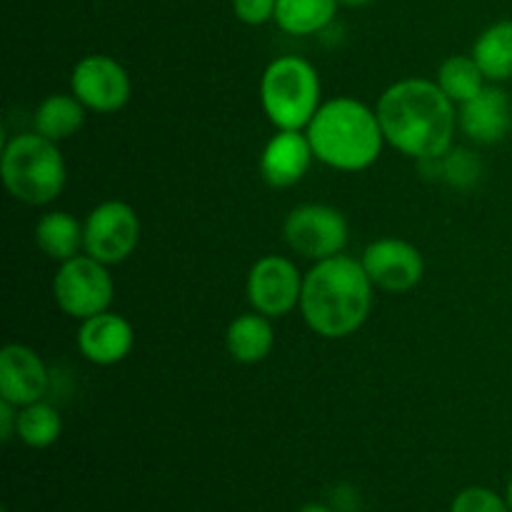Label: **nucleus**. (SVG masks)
Returning a JSON list of instances; mask_svg holds the SVG:
<instances>
[{
    "label": "nucleus",
    "mask_w": 512,
    "mask_h": 512,
    "mask_svg": "<svg viewBox=\"0 0 512 512\" xmlns=\"http://www.w3.org/2000/svg\"><path fill=\"white\" fill-rule=\"evenodd\" d=\"M313 158L315 153L308 133H303V130H278L260 153V178L270 188H293L305 178Z\"/></svg>",
    "instance_id": "ddd939ff"
},
{
    "label": "nucleus",
    "mask_w": 512,
    "mask_h": 512,
    "mask_svg": "<svg viewBox=\"0 0 512 512\" xmlns=\"http://www.w3.org/2000/svg\"><path fill=\"white\" fill-rule=\"evenodd\" d=\"M278 0H233V13L245 25H263L275 20Z\"/></svg>",
    "instance_id": "393cba45"
},
{
    "label": "nucleus",
    "mask_w": 512,
    "mask_h": 512,
    "mask_svg": "<svg viewBox=\"0 0 512 512\" xmlns=\"http://www.w3.org/2000/svg\"><path fill=\"white\" fill-rule=\"evenodd\" d=\"M485 73L480 65L475 63L473 55H450L438 70V80L435 83L443 88V93L453 100L455 105L468 103L470 98L485 88Z\"/></svg>",
    "instance_id": "4be33fe9"
},
{
    "label": "nucleus",
    "mask_w": 512,
    "mask_h": 512,
    "mask_svg": "<svg viewBox=\"0 0 512 512\" xmlns=\"http://www.w3.org/2000/svg\"><path fill=\"white\" fill-rule=\"evenodd\" d=\"M320 75L300 55H280L260 78V103L278 130L308 128L320 103Z\"/></svg>",
    "instance_id": "39448f33"
},
{
    "label": "nucleus",
    "mask_w": 512,
    "mask_h": 512,
    "mask_svg": "<svg viewBox=\"0 0 512 512\" xmlns=\"http://www.w3.org/2000/svg\"><path fill=\"white\" fill-rule=\"evenodd\" d=\"M50 373L33 348L10 343L0 350V398L25 408L48 395Z\"/></svg>",
    "instance_id": "f8f14e48"
},
{
    "label": "nucleus",
    "mask_w": 512,
    "mask_h": 512,
    "mask_svg": "<svg viewBox=\"0 0 512 512\" xmlns=\"http://www.w3.org/2000/svg\"><path fill=\"white\" fill-rule=\"evenodd\" d=\"M423 173H433V178L443 180L455 190H473L483 180V160L468 148H450L440 158L420 160Z\"/></svg>",
    "instance_id": "412c9836"
},
{
    "label": "nucleus",
    "mask_w": 512,
    "mask_h": 512,
    "mask_svg": "<svg viewBox=\"0 0 512 512\" xmlns=\"http://www.w3.org/2000/svg\"><path fill=\"white\" fill-rule=\"evenodd\" d=\"M285 243L308 260H325L340 255L348 245V220L338 208L320 203L298 205L283 223Z\"/></svg>",
    "instance_id": "0eeeda50"
},
{
    "label": "nucleus",
    "mask_w": 512,
    "mask_h": 512,
    "mask_svg": "<svg viewBox=\"0 0 512 512\" xmlns=\"http://www.w3.org/2000/svg\"><path fill=\"white\" fill-rule=\"evenodd\" d=\"M35 243L48 258L65 263L75 258L85 245V228L75 215L53 210V213H45L35 225Z\"/></svg>",
    "instance_id": "f3484780"
},
{
    "label": "nucleus",
    "mask_w": 512,
    "mask_h": 512,
    "mask_svg": "<svg viewBox=\"0 0 512 512\" xmlns=\"http://www.w3.org/2000/svg\"><path fill=\"white\" fill-rule=\"evenodd\" d=\"M303 278L293 260L265 255L248 273V300L253 310L268 318H283L300 305Z\"/></svg>",
    "instance_id": "9d476101"
},
{
    "label": "nucleus",
    "mask_w": 512,
    "mask_h": 512,
    "mask_svg": "<svg viewBox=\"0 0 512 512\" xmlns=\"http://www.w3.org/2000/svg\"><path fill=\"white\" fill-rule=\"evenodd\" d=\"M450 512H512L508 500L500 498L495 490L490 488H465L455 495Z\"/></svg>",
    "instance_id": "b1692460"
},
{
    "label": "nucleus",
    "mask_w": 512,
    "mask_h": 512,
    "mask_svg": "<svg viewBox=\"0 0 512 512\" xmlns=\"http://www.w3.org/2000/svg\"><path fill=\"white\" fill-rule=\"evenodd\" d=\"M340 0H278L275 23L290 35H318L333 25Z\"/></svg>",
    "instance_id": "6ab92c4d"
},
{
    "label": "nucleus",
    "mask_w": 512,
    "mask_h": 512,
    "mask_svg": "<svg viewBox=\"0 0 512 512\" xmlns=\"http://www.w3.org/2000/svg\"><path fill=\"white\" fill-rule=\"evenodd\" d=\"M300 512H333L328 508V505H320V503H308L300 508Z\"/></svg>",
    "instance_id": "bb28decb"
},
{
    "label": "nucleus",
    "mask_w": 512,
    "mask_h": 512,
    "mask_svg": "<svg viewBox=\"0 0 512 512\" xmlns=\"http://www.w3.org/2000/svg\"><path fill=\"white\" fill-rule=\"evenodd\" d=\"M475 63L493 83L512 78V20H500L485 28L473 45Z\"/></svg>",
    "instance_id": "aec40b11"
},
{
    "label": "nucleus",
    "mask_w": 512,
    "mask_h": 512,
    "mask_svg": "<svg viewBox=\"0 0 512 512\" xmlns=\"http://www.w3.org/2000/svg\"><path fill=\"white\" fill-rule=\"evenodd\" d=\"M85 110L88 108H85L73 93L48 95V98L38 105V110H35V133L53 140V143L73 138V135L85 125Z\"/></svg>",
    "instance_id": "a211bd4d"
},
{
    "label": "nucleus",
    "mask_w": 512,
    "mask_h": 512,
    "mask_svg": "<svg viewBox=\"0 0 512 512\" xmlns=\"http://www.w3.org/2000/svg\"><path fill=\"white\" fill-rule=\"evenodd\" d=\"M3 512H8V510H3Z\"/></svg>",
    "instance_id": "c756f323"
},
{
    "label": "nucleus",
    "mask_w": 512,
    "mask_h": 512,
    "mask_svg": "<svg viewBox=\"0 0 512 512\" xmlns=\"http://www.w3.org/2000/svg\"><path fill=\"white\" fill-rule=\"evenodd\" d=\"M505 500H508V505H510V510H512V478H510V483H508V498H505Z\"/></svg>",
    "instance_id": "c85d7f7f"
},
{
    "label": "nucleus",
    "mask_w": 512,
    "mask_h": 512,
    "mask_svg": "<svg viewBox=\"0 0 512 512\" xmlns=\"http://www.w3.org/2000/svg\"><path fill=\"white\" fill-rule=\"evenodd\" d=\"M70 93L95 113H118L128 105L133 85L123 65L110 55H85L70 73Z\"/></svg>",
    "instance_id": "1a4fd4ad"
},
{
    "label": "nucleus",
    "mask_w": 512,
    "mask_h": 512,
    "mask_svg": "<svg viewBox=\"0 0 512 512\" xmlns=\"http://www.w3.org/2000/svg\"><path fill=\"white\" fill-rule=\"evenodd\" d=\"M305 133L313 145L315 158L343 173L368 170L370 165L378 163L385 145L378 113L348 95L325 100Z\"/></svg>",
    "instance_id": "7ed1b4c3"
},
{
    "label": "nucleus",
    "mask_w": 512,
    "mask_h": 512,
    "mask_svg": "<svg viewBox=\"0 0 512 512\" xmlns=\"http://www.w3.org/2000/svg\"><path fill=\"white\" fill-rule=\"evenodd\" d=\"M343 5H353V8H358V5H368L373 3V0H340Z\"/></svg>",
    "instance_id": "cd10ccee"
},
{
    "label": "nucleus",
    "mask_w": 512,
    "mask_h": 512,
    "mask_svg": "<svg viewBox=\"0 0 512 512\" xmlns=\"http://www.w3.org/2000/svg\"><path fill=\"white\" fill-rule=\"evenodd\" d=\"M60 433H63V418H60L58 410L50 403H45V400L18 408V438L23 440L28 448H50V445L58 443Z\"/></svg>",
    "instance_id": "5701e85b"
},
{
    "label": "nucleus",
    "mask_w": 512,
    "mask_h": 512,
    "mask_svg": "<svg viewBox=\"0 0 512 512\" xmlns=\"http://www.w3.org/2000/svg\"><path fill=\"white\" fill-rule=\"evenodd\" d=\"M115 285L108 273V265L85 255L60 263L53 278V295L58 308L75 320L93 318L105 313L113 303Z\"/></svg>",
    "instance_id": "423d86ee"
},
{
    "label": "nucleus",
    "mask_w": 512,
    "mask_h": 512,
    "mask_svg": "<svg viewBox=\"0 0 512 512\" xmlns=\"http://www.w3.org/2000/svg\"><path fill=\"white\" fill-rule=\"evenodd\" d=\"M3 183L25 205H48L65 190L68 170L58 143L40 133L15 135L3 150Z\"/></svg>",
    "instance_id": "20e7f679"
},
{
    "label": "nucleus",
    "mask_w": 512,
    "mask_h": 512,
    "mask_svg": "<svg viewBox=\"0 0 512 512\" xmlns=\"http://www.w3.org/2000/svg\"><path fill=\"white\" fill-rule=\"evenodd\" d=\"M458 125L470 140L495 145L512 130V100L498 85H485L475 98L460 105Z\"/></svg>",
    "instance_id": "2eb2a0df"
},
{
    "label": "nucleus",
    "mask_w": 512,
    "mask_h": 512,
    "mask_svg": "<svg viewBox=\"0 0 512 512\" xmlns=\"http://www.w3.org/2000/svg\"><path fill=\"white\" fill-rule=\"evenodd\" d=\"M90 258L105 265H118L135 253L140 243V218L133 205L123 200H105L95 205L83 223Z\"/></svg>",
    "instance_id": "6e6552de"
},
{
    "label": "nucleus",
    "mask_w": 512,
    "mask_h": 512,
    "mask_svg": "<svg viewBox=\"0 0 512 512\" xmlns=\"http://www.w3.org/2000/svg\"><path fill=\"white\" fill-rule=\"evenodd\" d=\"M375 113H378L385 143L418 163L440 158L453 148L458 113H455L453 100L433 80H398L380 95Z\"/></svg>",
    "instance_id": "f257e3e1"
},
{
    "label": "nucleus",
    "mask_w": 512,
    "mask_h": 512,
    "mask_svg": "<svg viewBox=\"0 0 512 512\" xmlns=\"http://www.w3.org/2000/svg\"><path fill=\"white\" fill-rule=\"evenodd\" d=\"M360 260L375 288L385 293H408L425 275L423 253L400 238L373 240Z\"/></svg>",
    "instance_id": "9b49d317"
},
{
    "label": "nucleus",
    "mask_w": 512,
    "mask_h": 512,
    "mask_svg": "<svg viewBox=\"0 0 512 512\" xmlns=\"http://www.w3.org/2000/svg\"><path fill=\"white\" fill-rule=\"evenodd\" d=\"M13 433H18V408L0 398V438L8 443Z\"/></svg>",
    "instance_id": "a878e982"
},
{
    "label": "nucleus",
    "mask_w": 512,
    "mask_h": 512,
    "mask_svg": "<svg viewBox=\"0 0 512 512\" xmlns=\"http://www.w3.org/2000/svg\"><path fill=\"white\" fill-rule=\"evenodd\" d=\"M135 345V330L120 313L93 315V318L80 320L78 330V348L88 363L108 368V365L120 363L130 355Z\"/></svg>",
    "instance_id": "4468645a"
},
{
    "label": "nucleus",
    "mask_w": 512,
    "mask_h": 512,
    "mask_svg": "<svg viewBox=\"0 0 512 512\" xmlns=\"http://www.w3.org/2000/svg\"><path fill=\"white\" fill-rule=\"evenodd\" d=\"M373 280L363 260L333 255L318 260L303 278L300 313L320 338L338 340L358 333L373 308Z\"/></svg>",
    "instance_id": "f03ea898"
},
{
    "label": "nucleus",
    "mask_w": 512,
    "mask_h": 512,
    "mask_svg": "<svg viewBox=\"0 0 512 512\" xmlns=\"http://www.w3.org/2000/svg\"><path fill=\"white\" fill-rule=\"evenodd\" d=\"M275 345V330L270 325V318L263 313H245L238 315L228 325L225 333V348L230 358L240 365L263 363Z\"/></svg>",
    "instance_id": "dca6fc26"
}]
</instances>
